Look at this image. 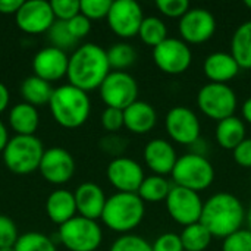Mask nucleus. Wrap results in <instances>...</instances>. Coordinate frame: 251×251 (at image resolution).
Wrapping results in <instances>:
<instances>
[{
  "instance_id": "nucleus-1",
  "label": "nucleus",
  "mask_w": 251,
  "mask_h": 251,
  "mask_svg": "<svg viewBox=\"0 0 251 251\" xmlns=\"http://www.w3.org/2000/svg\"><path fill=\"white\" fill-rule=\"evenodd\" d=\"M110 74L107 51L94 43H85L74 50L69 56L68 79L69 84L84 91L100 88L106 76Z\"/></svg>"
},
{
  "instance_id": "nucleus-2",
  "label": "nucleus",
  "mask_w": 251,
  "mask_h": 251,
  "mask_svg": "<svg viewBox=\"0 0 251 251\" xmlns=\"http://www.w3.org/2000/svg\"><path fill=\"white\" fill-rule=\"evenodd\" d=\"M246 209L241 200L231 193H216L203 206L200 224H203L213 238H226L243 228Z\"/></svg>"
},
{
  "instance_id": "nucleus-3",
  "label": "nucleus",
  "mask_w": 251,
  "mask_h": 251,
  "mask_svg": "<svg viewBox=\"0 0 251 251\" xmlns=\"http://www.w3.org/2000/svg\"><path fill=\"white\" fill-rule=\"evenodd\" d=\"M53 119L63 128L75 129L82 126L91 113V100L87 91L71 84L53 90L49 101Z\"/></svg>"
},
{
  "instance_id": "nucleus-4",
  "label": "nucleus",
  "mask_w": 251,
  "mask_h": 251,
  "mask_svg": "<svg viewBox=\"0 0 251 251\" xmlns=\"http://www.w3.org/2000/svg\"><path fill=\"white\" fill-rule=\"evenodd\" d=\"M146 216V203L137 193H115L107 197L101 222L106 228L122 235L131 234Z\"/></svg>"
},
{
  "instance_id": "nucleus-5",
  "label": "nucleus",
  "mask_w": 251,
  "mask_h": 251,
  "mask_svg": "<svg viewBox=\"0 0 251 251\" xmlns=\"http://www.w3.org/2000/svg\"><path fill=\"white\" fill-rule=\"evenodd\" d=\"M44 146L35 135H15L4 147L1 157L4 166L16 175H28L38 171L44 154Z\"/></svg>"
},
{
  "instance_id": "nucleus-6",
  "label": "nucleus",
  "mask_w": 251,
  "mask_h": 251,
  "mask_svg": "<svg viewBox=\"0 0 251 251\" xmlns=\"http://www.w3.org/2000/svg\"><path fill=\"white\" fill-rule=\"evenodd\" d=\"M215 168L206 156L187 153L178 157L171 174L174 185L188 188L196 193L207 190L215 181Z\"/></svg>"
},
{
  "instance_id": "nucleus-7",
  "label": "nucleus",
  "mask_w": 251,
  "mask_h": 251,
  "mask_svg": "<svg viewBox=\"0 0 251 251\" xmlns=\"http://www.w3.org/2000/svg\"><path fill=\"white\" fill-rule=\"evenodd\" d=\"M57 238L69 251H99L103 241V231L97 221L76 215L59 226Z\"/></svg>"
},
{
  "instance_id": "nucleus-8",
  "label": "nucleus",
  "mask_w": 251,
  "mask_h": 251,
  "mask_svg": "<svg viewBox=\"0 0 251 251\" xmlns=\"http://www.w3.org/2000/svg\"><path fill=\"white\" fill-rule=\"evenodd\" d=\"M197 106L206 118L219 122L234 116L238 99L228 84L207 82L197 93Z\"/></svg>"
},
{
  "instance_id": "nucleus-9",
  "label": "nucleus",
  "mask_w": 251,
  "mask_h": 251,
  "mask_svg": "<svg viewBox=\"0 0 251 251\" xmlns=\"http://www.w3.org/2000/svg\"><path fill=\"white\" fill-rule=\"evenodd\" d=\"M99 91L106 107L125 110L138 100L137 79L126 71H110Z\"/></svg>"
},
{
  "instance_id": "nucleus-10",
  "label": "nucleus",
  "mask_w": 251,
  "mask_h": 251,
  "mask_svg": "<svg viewBox=\"0 0 251 251\" xmlns=\"http://www.w3.org/2000/svg\"><path fill=\"white\" fill-rule=\"evenodd\" d=\"M154 65L168 75L184 74L193 62L191 47L181 38L168 37L163 43L153 49Z\"/></svg>"
},
{
  "instance_id": "nucleus-11",
  "label": "nucleus",
  "mask_w": 251,
  "mask_h": 251,
  "mask_svg": "<svg viewBox=\"0 0 251 251\" xmlns=\"http://www.w3.org/2000/svg\"><path fill=\"white\" fill-rule=\"evenodd\" d=\"M165 204L174 222L181 226H188L200 222L204 201L201 200L200 193L174 185Z\"/></svg>"
},
{
  "instance_id": "nucleus-12",
  "label": "nucleus",
  "mask_w": 251,
  "mask_h": 251,
  "mask_svg": "<svg viewBox=\"0 0 251 251\" xmlns=\"http://www.w3.org/2000/svg\"><path fill=\"white\" fill-rule=\"evenodd\" d=\"M165 129L172 141L187 147L201 138L200 119L196 112L187 106H175L166 113Z\"/></svg>"
},
{
  "instance_id": "nucleus-13",
  "label": "nucleus",
  "mask_w": 251,
  "mask_h": 251,
  "mask_svg": "<svg viewBox=\"0 0 251 251\" xmlns=\"http://www.w3.org/2000/svg\"><path fill=\"white\" fill-rule=\"evenodd\" d=\"M144 18L143 7L135 0H115L106 19L113 34L126 40L138 35Z\"/></svg>"
},
{
  "instance_id": "nucleus-14",
  "label": "nucleus",
  "mask_w": 251,
  "mask_h": 251,
  "mask_svg": "<svg viewBox=\"0 0 251 251\" xmlns=\"http://www.w3.org/2000/svg\"><path fill=\"white\" fill-rule=\"evenodd\" d=\"M181 40L190 44H203L216 32V18L204 7H191L178 24Z\"/></svg>"
},
{
  "instance_id": "nucleus-15",
  "label": "nucleus",
  "mask_w": 251,
  "mask_h": 251,
  "mask_svg": "<svg viewBox=\"0 0 251 251\" xmlns=\"http://www.w3.org/2000/svg\"><path fill=\"white\" fill-rule=\"evenodd\" d=\"M56 18L50 1L46 0H24L22 6L15 15L16 26L25 34L47 32L54 24Z\"/></svg>"
},
{
  "instance_id": "nucleus-16",
  "label": "nucleus",
  "mask_w": 251,
  "mask_h": 251,
  "mask_svg": "<svg viewBox=\"0 0 251 251\" xmlns=\"http://www.w3.org/2000/svg\"><path fill=\"white\" fill-rule=\"evenodd\" d=\"M106 176L116 193H137L146 178L143 166L126 156H116L110 160Z\"/></svg>"
},
{
  "instance_id": "nucleus-17",
  "label": "nucleus",
  "mask_w": 251,
  "mask_h": 251,
  "mask_svg": "<svg viewBox=\"0 0 251 251\" xmlns=\"http://www.w3.org/2000/svg\"><path fill=\"white\" fill-rule=\"evenodd\" d=\"M38 171L47 182L62 185L72 179L75 174V160L66 149L51 147L44 151Z\"/></svg>"
},
{
  "instance_id": "nucleus-18",
  "label": "nucleus",
  "mask_w": 251,
  "mask_h": 251,
  "mask_svg": "<svg viewBox=\"0 0 251 251\" xmlns=\"http://www.w3.org/2000/svg\"><path fill=\"white\" fill-rule=\"evenodd\" d=\"M69 56L65 50L49 46L38 50L32 59V71L34 75L47 81H59L68 74Z\"/></svg>"
},
{
  "instance_id": "nucleus-19",
  "label": "nucleus",
  "mask_w": 251,
  "mask_h": 251,
  "mask_svg": "<svg viewBox=\"0 0 251 251\" xmlns=\"http://www.w3.org/2000/svg\"><path fill=\"white\" fill-rule=\"evenodd\" d=\"M143 157L147 168L153 172V175L160 176L171 175L178 160L174 146L171 144V141L163 138L150 140L144 147Z\"/></svg>"
},
{
  "instance_id": "nucleus-20",
  "label": "nucleus",
  "mask_w": 251,
  "mask_h": 251,
  "mask_svg": "<svg viewBox=\"0 0 251 251\" xmlns=\"http://www.w3.org/2000/svg\"><path fill=\"white\" fill-rule=\"evenodd\" d=\"M74 196L76 203V212L79 213V216L93 221L101 218L107 197L100 185L94 182H82L78 185Z\"/></svg>"
},
{
  "instance_id": "nucleus-21",
  "label": "nucleus",
  "mask_w": 251,
  "mask_h": 251,
  "mask_svg": "<svg viewBox=\"0 0 251 251\" xmlns=\"http://www.w3.org/2000/svg\"><path fill=\"white\" fill-rule=\"evenodd\" d=\"M241 68L231 51H213L203 63V72L210 82L228 84L240 74Z\"/></svg>"
},
{
  "instance_id": "nucleus-22",
  "label": "nucleus",
  "mask_w": 251,
  "mask_h": 251,
  "mask_svg": "<svg viewBox=\"0 0 251 251\" xmlns=\"http://www.w3.org/2000/svg\"><path fill=\"white\" fill-rule=\"evenodd\" d=\"M157 124V112L156 109L143 100L134 101L124 110V125L132 134H147Z\"/></svg>"
},
{
  "instance_id": "nucleus-23",
  "label": "nucleus",
  "mask_w": 251,
  "mask_h": 251,
  "mask_svg": "<svg viewBox=\"0 0 251 251\" xmlns=\"http://www.w3.org/2000/svg\"><path fill=\"white\" fill-rule=\"evenodd\" d=\"M46 213L49 219L56 225H63L76 216V203L72 191L65 188H57L46 200Z\"/></svg>"
},
{
  "instance_id": "nucleus-24",
  "label": "nucleus",
  "mask_w": 251,
  "mask_h": 251,
  "mask_svg": "<svg viewBox=\"0 0 251 251\" xmlns=\"http://www.w3.org/2000/svg\"><path fill=\"white\" fill-rule=\"evenodd\" d=\"M40 124L37 107L22 101L15 104L9 113V125L16 135H35Z\"/></svg>"
},
{
  "instance_id": "nucleus-25",
  "label": "nucleus",
  "mask_w": 251,
  "mask_h": 251,
  "mask_svg": "<svg viewBox=\"0 0 251 251\" xmlns=\"http://www.w3.org/2000/svg\"><path fill=\"white\" fill-rule=\"evenodd\" d=\"M216 143L225 150H234L240 143H243L246 137V124L243 119L237 118L235 115L219 121L215 129Z\"/></svg>"
},
{
  "instance_id": "nucleus-26",
  "label": "nucleus",
  "mask_w": 251,
  "mask_h": 251,
  "mask_svg": "<svg viewBox=\"0 0 251 251\" xmlns=\"http://www.w3.org/2000/svg\"><path fill=\"white\" fill-rule=\"evenodd\" d=\"M53 87L50 82L31 75L28 78H25L21 84V97L24 99L25 103L34 106V107H40L44 104H49L51 94H53Z\"/></svg>"
},
{
  "instance_id": "nucleus-27",
  "label": "nucleus",
  "mask_w": 251,
  "mask_h": 251,
  "mask_svg": "<svg viewBox=\"0 0 251 251\" xmlns=\"http://www.w3.org/2000/svg\"><path fill=\"white\" fill-rule=\"evenodd\" d=\"M231 54L241 69H251V19L243 22L232 34Z\"/></svg>"
},
{
  "instance_id": "nucleus-28",
  "label": "nucleus",
  "mask_w": 251,
  "mask_h": 251,
  "mask_svg": "<svg viewBox=\"0 0 251 251\" xmlns=\"http://www.w3.org/2000/svg\"><path fill=\"white\" fill-rule=\"evenodd\" d=\"M172 187L174 185L169 182L166 176L150 175L144 178L137 194L144 203H160V201H166Z\"/></svg>"
},
{
  "instance_id": "nucleus-29",
  "label": "nucleus",
  "mask_w": 251,
  "mask_h": 251,
  "mask_svg": "<svg viewBox=\"0 0 251 251\" xmlns=\"http://www.w3.org/2000/svg\"><path fill=\"white\" fill-rule=\"evenodd\" d=\"M179 237L185 251H206L213 240L209 229L200 222L184 226Z\"/></svg>"
},
{
  "instance_id": "nucleus-30",
  "label": "nucleus",
  "mask_w": 251,
  "mask_h": 251,
  "mask_svg": "<svg viewBox=\"0 0 251 251\" xmlns=\"http://www.w3.org/2000/svg\"><path fill=\"white\" fill-rule=\"evenodd\" d=\"M138 37L146 46L154 49L168 38V26L165 21L157 16H146L140 26Z\"/></svg>"
},
{
  "instance_id": "nucleus-31",
  "label": "nucleus",
  "mask_w": 251,
  "mask_h": 251,
  "mask_svg": "<svg viewBox=\"0 0 251 251\" xmlns=\"http://www.w3.org/2000/svg\"><path fill=\"white\" fill-rule=\"evenodd\" d=\"M106 51H107L110 69L113 71H125L129 66H132L137 59L135 49L129 43H125V41L115 43Z\"/></svg>"
},
{
  "instance_id": "nucleus-32",
  "label": "nucleus",
  "mask_w": 251,
  "mask_h": 251,
  "mask_svg": "<svg viewBox=\"0 0 251 251\" xmlns=\"http://www.w3.org/2000/svg\"><path fill=\"white\" fill-rule=\"evenodd\" d=\"M13 249L15 251H57L50 237L34 231L19 235Z\"/></svg>"
},
{
  "instance_id": "nucleus-33",
  "label": "nucleus",
  "mask_w": 251,
  "mask_h": 251,
  "mask_svg": "<svg viewBox=\"0 0 251 251\" xmlns=\"http://www.w3.org/2000/svg\"><path fill=\"white\" fill-rule=\"evenodd\" d=\"M47 32H49V40L51 46L60 50L66 51L68 49L74 47L78 43V40H75V37L71 34L68 24L65 21H54V24Z\"/></svg>"
},
{
  "instance_id": "nucleus-34",
  "label": "nucleus",
  "mask_w": 251,
  "mask_h": 251,
  "mask_svg": "<svg viewBox=\"0 0 251 251\" xmlns=\"http://www.w3.org/2000/svg\"><path fill=\"white\" fill-rule=\"evenodd\" d=\"M109 251H153V249L146 238L135 234H125L113 241Z\"/></svg>"
},
{
  "instance_id": "nucleus-35",
  "label": "nucleus",
  "mask_w": 251,
  "mask_h": 251,
  "mask_svg": "<svg viewBox=\"0 0 251 251\" xmlns=\"http://www.w3.org/2000/svg\"><path fill=\"white\" fill-rule=\"evenodd\" d=\"M222 251H251V231L241 228L222 241Z\"/></svg>"
},
{
  "instance_id": "nucleus-36",
  "label": "nucleus",
  "mask_w": 251,
  "mask_h": 251,
  "mask_svg": "<svg viewBox=\"0 0 251 251\" xmlns=\"http://www.w3.org/2000/svg\"><path fill=\"white\" fill-rule=\"evenodd\" d=\"M81 13L90 21L107 18L112 0H81Z\"/></svg>"
},
{
  "instance_id": "nucleus-37",
  "label": "nucleus",
  "mask_w": 251,
  "mask_h": 251,
  "mask_svg": "<svg viewBox=\"0 0 251 251\" xmlns=\"http://www.w3.org/2000/svg\"><path fill=\"white\" fill-rule=\"evenodd\" d=\"M51 10L54 13L56 21H71L74 16L81 13L79 0H53L50 1Z\"/></svg>"
},
{
  "instance_id": "nucleus-38",
  "label": "nucleus",
  "mask_w": 251,
  "mask_h": 251,
  "mask_svg": "<svg viewBox=\"0 0 251 251\" xmlns=\"http://www.w3.org/2000/svg\"><path fill=\"white\" fill-rule=\"evenodd\" d=\"M156 7L162 15L178 19H181L191 9L188 0H157Z\"/></svg>"
},
{
  "instance_id": "nucleus-39",
  "label": "nucleus",
  "mask_w": 251,
  "mask_h": 251,
  "mask_svg": "<svg viewBox=\"0 0 251 251\" xmlns=\"http://www.w3.org/2000/svg\"><path fill=\"white\" fill-rule=\"evenodd\" d=\"M19 238L16 224L4 215H0V249L13 247Z\"/></svg>"
},
{
  "instance_id": "nucleus-40",
  "label": "nucleus",
  "mask_w": 251,
  "mask_h": 251,
  "mask_svg": "<svg viewBox=\"0 0 251 251\" xmlns=\"http://www.w3.org/2000/svg\"><path fill=\"white\" fill-rule=\"evenodd\" d=\"M100 121H101V126L110 134H115L125 126L124 125V110L115 109V107H106L101 113Z\"/></svg>"
},
{
  "instance_id": "nucleus-41",
  "label": "nucleus",
  "mask_w": 251,
  "mask_h": 251,
  "mask_svg": "<svg viewBox=\"0 0 251 251\" xmlns=\"http://www.w3.org/2000/svg\"><path fill=\"white\" fill-rule=\"evenodd\" d=\"M151 249L153 251H185L179 234L175 232H165L159 235L151 244Z\"/></svg>"
},
{
  "instance_id": "nucleus-42",
  "label": "nucleus",
  "mask_w": 251,
  "mask_h": 251,
  "mask_svg": "<svg viewBox=\"0 0 251 251\" xmlns=\"http://www.w3.org/2000/svg\"><path fill=\"white\" fill-rule=\"evenodd\" d=\"M66 24H68V28H69L71 34L75 37V40L85 38L91 31V21L88 18H85L82 13H78L76 16H74Z\"/></svg>"
},
{
  "instance_id": "nucleus-43",
  "label": "nucleus",
  "mask_w": 251,
  "mask_h": 251,
  "mask_svg": "<svg viewBox=\"0 0 251 251\" xmlns=\"http://www.w3.org/2000/svg\"><path fill=\"white\" fill-rule=\"evenodd\" d=\"M232 157L238 166L251 169V138H246L232 150Z\"/></svg>"
},
{
  "instance_id": "nucleus-44",
  "label": "nucleus",
  "mask_w": 251,
  "mask_h": 251,
  "mask_svg": "<svg viewBox=\"0 0 251 251\" xmlns=\"http://www.w3.org/2000/svg\"><path fill=\"white\" fill-rule=\"evenodd\" d=\"M126 146V141L121 137H116V135H109L106 138H103V147L106 151L112 153V154H119Z\"/></svg>"
},
{
  "instance_id": "nucleus-45",
  "label": "nucleus",
  "mask_w": 251,
  "mask_h": 251,
  "mask_svg": "<svg viewBox=\"0 0 251 251\" xmlns=\"http://www.w3.org/2000/svg\"><path fill=\"white\" fill-rule=\"evenodd\" d=\"M24 0H0V13L1 15H16Z\"/></svg>"
},
{
  "instance_id": "nucleus-46",
  "label": "nucleus",
  "mask_w": 251,
  "mask_h": 251,
  "mask_svg": "<svg viewBox=\"0 0 251 251\" xmlns=\"http://www.w3.org/2000/svg\"><path fill=\"white\" fill-rule=\"evenodd\" d=\"M191 151L190 153H194V154H199V156H206L207 154V150H209V146L206 143V140L203 138H199L193 146H190ZM207 157V156H206Z\"/></svg>"
},
{
  "instance_id": "nucleus-47",
  "label": "nucleus",
  "mask_w": 251,
  "mask_h": 251,
  "mask_svg": "<svg viewBox=\"0 0 251 251\" xmlns=\"http://www.w3.org/2000/svg\"><path fill=\"white\" fill-rule=\"evenodd\" d=\"M9 101H10V94H9V90L7 87L0 82V115L7 109L9 106Z\"/></svg>"
},
{
  "instance_id": "nucleus-48",
  "label": "nucleus",
  "mask_w": 251,
  "mask_h": 251,
  "mask_svg": "<svg viewBox=\"0 0 251 251\" xmlns=\"http://www.w3.org/2000/svg\"><path fill=\"white\" fill-rule=\"evenodd\" d=\"M9 140H10L9 138V131L6 128V125L0 121V153H3V150L7 146Z\"/></svg>"
},
{
  "instance_id": "nucleus-49",
  "label": "nucleus",
  "mask_w": 251,
  "mask_h": 251,
  "mask_svg": "<svg viewBox=\"0 0 251 251\" xmlns=\"http://www.w3.org/2000/svg\"><path fill=\"white\" fill-rule=\"evenodd\" d=\"M241 115H243V121H246L247 124L251 125V97H249L243 106H241Z\"/></svg>"
},
{
  "instance_id": "nucleus-50",
  "label": "nucleus",
  "mask_w": 251,
  "mask_h": 251,
  "mask_svg": "<svg viewBox=\"0 0 251 251\" xmlns=\"http://www.w3.org/2000/svg\"><path fill=\"white\" fill-rule=\"evenodd\" d=\"M246 221H247V225H249V229L251 231V206L250 209L246 212Z\"/></svg>"
},
{
  "instance_id": "nucleus-51",
  "label": "nucleus",
  "mask_w": 251,
  "mask_h": 251,
  "mask_svg": "<svg viewBox=\"0 0 251 251\" xmlns=\"http://www.w3.org/2000/svg\"><path fill=\"white\" fill-rule=\"evenodd\" d=\"M0 251H15L13 247H4V249H0Z\"/></svg>"
},
{
  "instance_id": "nucleus-52",
  "label": "nucleus",
  "mask_w": 251,
  "mask_h": 251,
  "mask_svg": "<svg viewBox=\"0 0 251 251\" xmlns=\"http://www.w3.org/2000/svg\"><path fill=\"white\" fill-rule=\"evenodd\" d=\"M244 4H246L249 9H251V0H246V1H244Z\"/></svg>"
},
{
  "instance_id": "nucleus-53",
  "label": "nucleus",
  "mask_w": 251,
  "mask_h": 251,
  "mask_svg": "<svg viewBox=\"0 0 251 251\" xmlns=\"http://www.w3.org/2000/svg\"><path fill=\"white\" fill-rule=\"evenodd\" d=\"M250 181H251V176H250Z\"/></svg>"
}]
</instances>
